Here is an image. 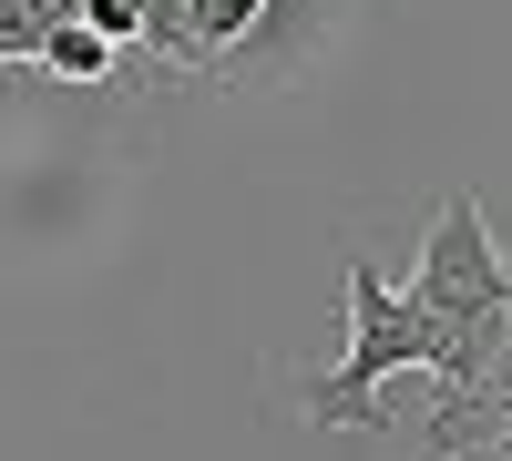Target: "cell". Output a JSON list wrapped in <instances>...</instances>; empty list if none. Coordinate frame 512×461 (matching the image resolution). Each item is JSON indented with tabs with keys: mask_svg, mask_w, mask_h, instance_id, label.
I'll list each match as a JSON object with an SVG mask.
<instances>
[{
	"mask_svg": "<svg viewBox=\"0 0 512 461\" xmlns=\"http://www.w3.org/2000/svg\"><path fill=\"white\" fill-rule=\"evenodd\" d=\"M410 308L431 328V390H482L512 349V257L482 226V195L451 185L410 267Z\"/></svg>",
	"mask_w": 512,
	"mask_h": 461,
	"instance_id": "6da1fadb",
	"label": "cell"
},
{
	"mask_svg": "<svg viewBox=\"0 0 512 461\" xmlns=\"http://www.w3.org/2000/svg\"><path fill=\"white\" fill-rule=\"evenodd\" d=\"M400 369H431V328H420L410 287L379 277V257H349V349L328 380H308V421L318 431H379V390Z\"/></svg>",
	"mask_w": 512,
	"mask_h": 461,
	"instance_id": "7a4b0ae2",
	"label": "cell"
},
{
	"mask_svg": "<svg viewBox=\"0 0 512 461\" xmlns=\"http://www.w3.org/2000/svg\"><path fill=\"white\" fill-rule=\"evenodd\" d=\"M185 21H195V72H216L236 52H267L277 0H185Z\"/></svg>",
	"mask_w": 512,
	"mask_h": 461,
	"instance_id": "3957f363",
	"label": "cell"
},
{
	"mask_svg": "<svg viewBox=\"0 0 512 461\" xmlns=\"http://www.w3.org/2000/svg\"><path fill=\"white\" fill-rule=\"evenodd\" d=\"M82 21V0H0V72L11 62H41L52 52V31Z\"/></svg>",
	"mask_w": 512,
	"mask_h": 461,
	"instance_id": "277c9868",
	"label": "cell"
},
{
	"mask_svg": "<svg viewBox=\"0 0 512 461\" xmlns=\"http://www.w3.org/2000/svg\"><path fill=\"white\" fill-rule=\"evenodd\" d=\"M113 41L93 31V21H72V31H52V52H41V72H62V82H82V93H93V82H113Z\"/></svg>",
	"mask_w": 512,
	"mask_h": 461,
	"instance_id": "5b68a950",
	"label": "cell"
},
{
	"mask_svg": "<svg viewBox=\"0 0 512 461\" xmlns=\"http://www.w3.org/2000/svg\"><path fill=\"white\" fill-rule=\"evenodd\" d=\"M144 52L164 72H195V21H185V0H144Z\"/></svg>",
	"mask_w": 512,
	"mask_h": 461,
	"instance_id": "8992f818",
	"label": "cell"
},
{
	"mask_svg": "<svg viewBox=\"0 0 512 461\" xmlns=\"http://www.w3.org/2000/svg\"><path fill=\"white\" fill-rule=\"evenodd\" d=\"M82 21H93L113 52H134V41H144V0H82Z\"/></svg>",
	"mask_w": 512,
	"mask_h": 461,
	"instance_id": "52a82bcc",
	"label": "cell"
}]
</instances>
